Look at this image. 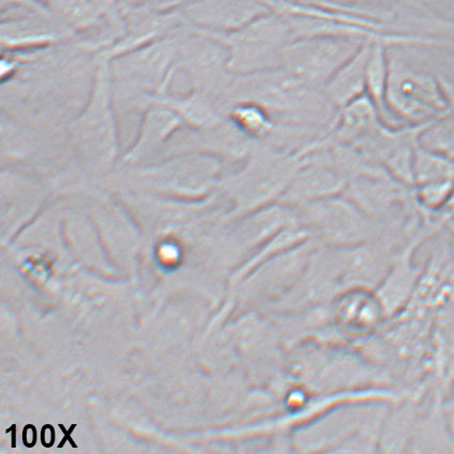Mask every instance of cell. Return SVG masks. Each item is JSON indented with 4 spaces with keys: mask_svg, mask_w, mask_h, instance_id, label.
Wrapping results in <instances>:
<instances>
[{
    "mask_svg": "<svg viewBox=\"0 0 454 454\" xmlns=\"http://www.w3.org/2000/svg\"><path fill=\"white\" fill-rule=\"evenodd\" d=\"M236 76L234 103H257L280 123L323 134L336 122L339 111L328 101L323 89L299 80L283 67Z\"/></svg>",
    "mask_w": 454,
    "mask_h": 454,
    "instance_id": "cell-1",
    "label": "cell"
},
{
    "mask_svg": "<svg viewBox=\"0 0 454 454\" xmlns=\"http://www.w3.org/2000/svg\"><path fill=\"white\" fill-rule=\"evenodd\" d=\"M386 104L399 127H420L450 111L440 77L417 69L389 50Z\"/></svg>",
    "mask_w": 454,
    "mask_h": 454,
    "instance_id": "cell-2",
    "label": "cell"
},
{
    "mask_svg": "<svg viewBox=\"0 0 454 454\" xmlns=\"http://www.w3.org/2000/svg\"><path fill=\"white\" fill-rule=\"evenodd\" d=\"M198 31L211 35L226 48L228 67L233 74L278 69L286 45L294 40L289 23L276 12L227 33Z\"/></svg>",
    "mask_w": 454,
    "mask_h": 454,
    "instance_id": "cell-3",
    "label": "cell"
},
{
    "mask_svg": "<svg viewBox=\"0 0 454 454\" xmlns=\"http://www.w3.org/2000/svg\"><path fill=\"white\" fill-rule=\"evenodd\" d=\"M301 164L299 153L263 143L255 145L239 179L241 205L257 211L279 202Z\"/></svg>",
    "mask_w": 454,
    "mask_h": 454,
    "instance_id": "cell-4",
    "label": "cell"
},
{
    "mask_svg": "<svg viewBox=\"0 0 454 454\" xmlns=\"http://www.w3.org/2000/svg\"><path fill=\"white\" fill-rule=\"evenodd\" d=\"M367 42L342 36H305L291 41L281 66L299 80L323 88Z\"/></svg>",
    "mask_w": 454,
    "mask_h": 454,
    "instance_id": "cell-5",
    "label": "cell"
},
{
    "mask_svg": "<svg viewBox=\"0 0 454 454\" xmlns=\"http://www.w3.org/2000/svg\"><path fill=\"white\" fill-rule=\"evenodd\" d=\"M301 164L279 202L299 207L323 198L342 194L346 177L333 163L327 145L302 150Z\"/></svg>",
    "mask_w": 454,
    "mask_h": 454,
    "instance_id": "cell-6",
    "label": "cell"
},
{
    "mask_svg": "<svg viewBox=\"0 0 454 454\" xmlns=\"http://www.w3.org/2000/svg\"><path fill=\"white\" fill-rule=\"evenodd\" d=\"M185 27L227 33L274 12L270 0H192L179 8Z\"/></svg>",
    "mask_w": 454,
    "mask_h": 454,
    "instance_id": "cell-7",
    "label": "cell"
},
{
    "mask_svg": "<svg viewBox=\"0 0 454 454\" xmlns=\"http://www.w3.org/2000/svg\"><path fill=\"white\" fill-rule=\"evenodd\" d=\"M292 207L317 218V222L333 228L343 239H357L367 231L370 217L343 194Z\"/></svg>",
    "mask_w": 454,
    "mask_h": 454,
    "instance_id": "cell-8",
    "label": "cell"
},
{
    "mask_svg": "<svg viewBox=\"0 0 454 454\" xmlns=\"http://www.w3.org/2000/svg\"><path fill=\"white\" fill-rule=\"evenodd\" d=\"M373 42H367L323 86V92L338 111L366 95L367 67Z\"/></svg>",
    "mask_w": 454,
    "mask_h": 454,
    "instance_id": "cell-9",
    "label": "cell"
},
{
    "mask_svg": "<svg viewBox=\"0 0 454 454\" xmlns=\"http://www.w3.org/2000/svg\"><path fill=\"white\" fill-rule=\"evenodd\" d=\"M229 117L239 132L255 143L274 145L278 137L280 122L257 103H234Z\"/></svg>",
    "mask_w": 454,
    "mask_h": 454,
    "instance_id": "cell-10",
    "label": "cell"
},
{
    "mask_svg": "<svg viewBox=\"0 0 454 454\" xmlns=\"http://www.w3.org/2000/svg\"><path fill=\"white\" fill-rule=\"evenodd\" d=\"M389 49V46L383 42H373L372 45L367 67L366 96L378 108L383 122L388 127L398 128L399 125H396L391 118L386 104Z\"/></svg>",
    "mask_w": 454,
    "mask_h": 454,
    "instance_id": "cell-11",
    "label": "cell"
},
{
    "mask_svg": "<svg viewBox=\"0 0 454 454\" xmlns=\"http://www.w3.org/2000/svg\"><path fill=\"white\" fill-rule=\"evenodd\" d=\"M419 145L430 153L454 160V112L449 111L421 129Z\"/></svg>",
    "mask_w": 454,
    "mask_h": 454,
    "instance_id": "cell-12",
    "label": "cell"
},
{
    "mask_svg": "<svg viewBox=\"0 0 454 454\" xmlns=\"http://www.w3.org/2000/svg\"><path fill=\"white\" fill-rule=\"evenodd\" d=\"M448 181L454 182V160L430 153V151L417 145L414 186Z\"/></svg>",
    "mask_w": 454,
    "mask_h": 454,
    "instance_id": "cell-13",
    "label": "cell"
},
{
    "mask_svg": "<svg viewBox=\"0 0 454 454\" xmlns=\"http://www.w3.org/2000/svg\"><path fill=\"white\" fill-rule=\"evenodd\" d=\"M438 77H440L443 91H445V95L449 103V108H450V111L454 112V82L449 80V78L445 76Z\"/></svg>",
    "mask_w": 454,
    "mask_h": 454,
    "instance_id": "cell-14",
    "label": "cell"
},
{
    "mask_svg": "<svg viewBox=\"0 0 454 454\" xmlns=\"http://www.w3.org/2000/svg\"><path fill=\"white\" fill-rule=\"evenodd\" d=\"M56 433L53 426L46 425L42 427L41 431V442L42 445L46 448H50L54 445Z\"/></svg>",
    "mask_w": 454,
    "mask_h": 454,
    "instance_id": "cell-15",
    "label": "cell"
},
{
    "mask_svg": "<svg viewBox=\"0 0 454 454\" xmlns=\"http://www.w3.org/2000/svg\"><path fill=\"white\" fill-rule=\"evenodd\" d=\"M23 442L26 447L33 448L36 442V429L33 425H28L24 427L23 431Z\"/></svg>",
    "mask_w": 454,
    "mask_h": 454,
    "instance_id": "cell-16",
    "label": "cell"
},
{
    "mask_svg": "<svg viewBox=\"0 0 454 454\" xmlns=\"http://www.w3.org/2000/svg\"><path fill=\"white\" fill-rule=\"evenodd\" d=\"M77 427V425H73V426L71 427V429L67 431V430L65 429V427H64V426L59 425L60 430H61L62 432H64L65 438H64V440H62V441H61V442L59 443V448H62V447H64V446H65V443H66L67 442H70V443H71V445H72V447H73V448H76V447H77V446H76V443L74 442V441H73V440H72V437H71L72 432H73V431H74V429H75V427Z\"/></svg>",
    "mask_w": 454,
    "mask_h": 454,
    "instance_id": "cell-17",
    "label": "cell"
},
{
    "mask_svg": "<svg viewBox=\"0 0 454 454\" xmlns=\"http://www.w3.org/2000/svg\"><path fill=\"white\" fill-rule=\"evenodd\" d=\"M284 2H305V0H284Z\"/></svg>",
    "mask_w": 454,
    "mask_h": 454,
    "instance_id": "cell-18",
    "label": "cell"
}]
</instances>
